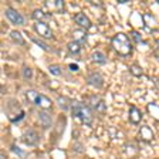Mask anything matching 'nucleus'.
I'll return each instance as SVG.
<instances>
[{
  "label": "nucleus",
  "instance_id": "1",
  "mask_svg": "<svg viewBox=\"0 0 159 159\" xmlns=\"http://www.w3.org/2000/svg\"><path fill=\"white\" fill-rule=\"evenodd\" d=\"M71 114L74 116L81 119V122L87 126L93 125L94 116H93V111L89 107H87L85 104L80 102V101H71Z\"/></svg>",
  "mask_w": 159,
  "mask_h": 159
},
{
  "label": "nucleus",
  "instance_id": "2",
  "mask_svg": "<svg viewBox=\"0 0 159 159\" xmlns=\"http://www.w3.org/2000/svg\"><path fill=\"white\" fill-rule=\"evenodd\" d=\"M112 48L115 50V53H118L119 56H129V54L132 53L131 40L124 33H118L112 39Z\"/></svg>",
  "mask_w": 159,
  "mask_h": 159
},
{
  "label": "nucleus",
  "instance_id": "3",
  "mask_svg": "<svg viewBox=\"0 0 159 159\" xmlns=\"http://www.w3.org/2000/svg\"><path fill=\"white\" fill-rule=\"evenodd\" d=\"M34 30H36V33L39 34L40 37H43V39H53L54 37L53 30L50 29L48 24L43 23V21H36V23H34Z\"/></svg>",
  "mask_w": 159,
  "mask_h": 159
},
{
  "label": "nucleus",
  "instance_id": "4",
  "mask_svg": "<svg viewBox=\"0 0 159 159\" xmlns=\"http://www.w3.org/2000/svg\"><path fill=\"white\" fill-rule=\"evenodd\" d=\"M6 17L7 20H9L10 23L13 24H17V26H23L24 23H26V20H24V17L21 16V14L17 11V10L11 9V7H9V9H6Z\"/></svg>",
  "mask_w": 159,
  "mask_h": 159
},
{
  "label": "nucleus",
  "instance_id": "5",
  "mask_svg": "<svg viewBox=\"0 0 159 159\" xmlns=\"http://www.w3.org/2000/svg\"><path fill=\"white\" fill-rule=\"evenodd\" d=\"M44 9L47 13H61L64 11V2L63 0H50L44 2Z\"/></svg>",
  "mask_w": 159,
  "mask_h": 159
},
{
  "label": "nucleus",
  "instance_id": "6",
  "mask_svg": "<svg viewBox=\"0 0 159 159\" xmlns=\"http://www.w3.org/2000/svg\"><path fill=\"white\" fill-rule=\"evenodd\" d=\"M23 142L29 146H34L39 143V132L34 129H29L23 135Z\"/></svg>",
  "mask_w": 159,
  "mask_h": 159
},
{
  "label": "nucleus",
  "instance_id": "7",
  "mask_svg": "<svg viewBox=\"0 0 159 159\" xmlns=\"http://www.w3.org/2000/svg\"><path fill=\"white\" fill-rule=\"evenodd\" d=\"M87 81H88L89 85L95 87V88H101V87L104 85V77L101 75L99 73H93V74H89L88 78H87Z\"/></svg>",
  "mask_w": 159,
  "mask_h": 159
},
{
  "label": "nucleus",
  "instance_id": "8",
  "mask_svg": "<svg viewBox=\"0 0 159 159\" xmlns=\"http://www.w3.org/2000/svg\"><path fill=\"white\" fill-rule=\"evenodd\" d=\"M74 21H75V24H78L80 27H83V29H89V27H91V20L84 13H77L75 16H74Z\"/></svg>",
  "mask_w": 159,
  "mask_h": 159
},
{
  "label": "nucleus",
  "instance_id": "9",
  "mask_svg": "<svg viewBox=\"0 0 159 159\" xmlns=\"http://www.w3.org/2000/svg\"><path fill=\"white\" fill-rule=\"evenodd\" d=\"M39 122L43 128H50L51 124H53V119H51V115L47 114V111H40L39 112Z\"/></svg>",
  "mask_w": 159,
  "mask_h": 159
},
{
  "label": "nucleus",
  "instance_id": "10",
  "mask_svg": "<svg viewBox=\"0 0 159 159\" xmlns=\"http://www.w3.org/2000/svg\"><path fill=\"white\" fill-rule=\"evenodd\" d=\"M36 107H39V108H41L43 111H46V109H48V108H51V105H53V101L48 98V97H46V95H41L40 94V97H39V99H37V102L34 104Z\"/></svg>",
  "mask_w": 159,
  "mask_h": 159
},
{
  "label": "nucleus",
  "instance_id": "11",
  "mask_svg": "<svg viewBox=\"0 0 159 159\" xmlns=\"http://www.w3.org/2000/svg\"><path fill=\"white\" fill-rule=\"evenodd\" d=\"M141 119H142V112L139 111L136 107H131L129 108V121L132 124H139L141 122Z\"/></svg>",
  "mask_w": 159,
  "mask_h": 159
},
{
  "label": "nucleus",
  "instance_id": "12",
  "mask_svg": "<svg viewBox=\"0 0 159 159\" xmlns=\"http://www.w3.org/2000/svg\"><path fill=\"white\" fill-rule=\"evenodd\" d=\"M91 105H93V108L95 109V111H98L99 114L105 112V109H107L105 102H104L101 98H98V97H93V98H91Z\"/></svg>",
  "mask_w": 159,
  "mask_h": 159
},
{
  "label": "nucleus",
  "instance_id": "13",
  "mask_svg": "<svg viewBox=\"0 0 159 159\" xmlns=\"http://www.w3.org/2000/svg\"><path fill=\"white\" fill-rule=\"evenodd\" d=\"M139 136L143 139V141H146V142H151L153 139V132L152 129L149 128L148 125H143L141 126V129H139Z\"/></svg>",
  "mask_w": 159,
  "mask_h": 159
},
{
  "label": "nucleus",
  "instance_id": "14",
  "mask_svg": "<svg viewBox=\"0 0 159 159\" xmlns=\"http://www.w3.org/2000/svg\"><path fill=\"white\" fill-rule=\"evenodd\" d=\"M10 40H11L13 43H16V44H20V46H24V44H26V41H24L21 33H20V31H17V30L10 31Z\"/></svg>",
  "mask_w": 159,
  "mask_h": 159
},
{
  "label": "nucleus",
  "instance_id": "15",
  "mask_svg": "<svg viewBox=\"0 0 159 159\" xmlns=\"http://www.w3.org/2000/svg\"><path fill=\"white\" fill-rule=\"evenodd\" d=\"M91 60H93V63H95V64H105L107 63L105 54L101 53V51H94V53L91 54Z\"/></svg>",
  "mask_w": 159,
  "mask_h": 159
},
{
  "label": "nucleus",
  "instance_id": "16",
  "mask_svg": "<svg viewBox=\"0 0 159 159\" xmlns=\"http://www.w3.org/2000/svg\"><path fill=\"white\" fill-rule=\"evenodd\" d=\"M31 17H33V19L36 20V21H43V23H46L44 20L48 19V13H46V11H43V10L37 9V10H34V11H33Z\"/></svg>",
  "mask_w": 159,
  "mask_h": 159
},
{
  "label": "nucleus",
  "instance_id": "17",
  "mask_svg": "<svg viewBox=\"0 0 159 159\" xmlns=\"http://www.w3.org/2000/svg\"><path fill=\"white\" fill-rule=\"evenodd\" d=\"M67 48H68V51L71 54H78L80 51H81V43L73 40V41H70V43L67 44Z\"/></svg>",
  "mask_w": 159,
  "mask_h": 159
},
{
  "label": "nucleus",
  "instance_id": "18",
  "mask_svg": "<svg viewBox=\"0 0 159 159\" xmlns=\"http://www.w3.org/2000/svg\"><path fill=\"white\" fill-rule=\"evenodd\" d=\"M39 97H40V94L37 93L36 89H29L26 93V98H27V101H30L31 104H36L37 102V99H39Z\"/></svg>",
  "mask_w": 159,
  "mask_h": 159
},
{
  "label": "nucleus",
  "instance_id": "19",
  "mask_svg": "<svg viewBox=\"0 0 159 159\" xmlns=\"http://www.w3.org/2000/svg\"><path fill=\"white\" fill-rule=\"evenodd\" d=\"M57 102L60 104V107L63 109H71V104H70V99L68 98H66V97H58L57 98Z\"/></svg>",
  "mask_w": 159,
  "mask_h": 159
},
{
  "label": "nucleus",
  "instance_id": "20",
  "mask_svg": "<svg viewBox=\"0 0 159 159\" xmlns=\"http://www.w3.org/2000/svg\"><path fill=\"white\" fill-rule=\"evenodd\" d=\"M148 111L152 114L153 118L159 119V107L158 105H155V104H151V105L148 107Z\"/></svg>",
  "mask_w": 159,
  "mask_h": 159
},
{
  "label": "nucleus",
  "instance_id": "21",
  "mask_svg": "<svg viewBox=\"0 0 159 159\" xmlns=\"http://www.w3.org/2000/svg\"><path fill=\"white\" fill-rule=\"evenodd\" d=\"M48 71L53 75H61V67L58 66V64H51V66L48 67Z\"/></svg>",
  "mask_w": 159,
  "mask_h": 159
},
{
  "label": "nucleus",
  "instance_id": "22",
  "mask_svg": "<svg viewBox=\"0 0 159 159\" xmlns=\"http://www.w3.org/2000/svg\"><path fill=\"white\" fill-rule=\"evenodd\" d=\"M21 73H23V77L27 80H30L31 77H33V70L30 68V67L27 66H23V68H21Z\"/></svg>",
  "mask_w": 159,
  "mask_h": 159
},
{
  "label": "nucleus",
  "instance_id": "23",
  "mask_svg": "<svg viewBox=\"0 0 159 159\" xmlns=\"http://www.w3.org/2000/svg\"><path fill=\"white\" fill-rule=\"evenodd\" d=\"M73 36H74V40L78 41V43H81L80 40H83V41L85 40V33H84V31H74Z\"/></svg>",
  "mask_w": 159,
  "mask_h": 159
},
{
  "label": "nucleus",
  "instance_id": "24",
  "mask_svg": "<svg viewBox=\"0 0 159 159\" xmlns=\"http://www.w3.org/2000/svg\"><path fill=\"white\" fill-rule=\"evenodd\" d=\"M129 71H131V74H132V75H135V77L142 75V70H141V67H138V66H132Z\"/></svg>",
  "mask_w": 159,
  "mask_h": 159
},
{
  "label": "nucleus",
  "instance_id": "25",
  "mask_svg": "<svg viewBox=\"0 0 159 159\" xmlns=\"http://www.w3.org/2000/svg\"><path fill=\"white\" fill-rule=\"evenodd\" d=\"M33 41H34V43H36V44H39V46L41 47V48H43V50H47V51H48V50H50V47L47 46L46 43H43V41H40V40H37V39H33Z\"/></svg>",
  "mask_w": 159,
  "mask_h": 159
},
{
  "label": "nucleus",
  "instance_id": "26",
  "mask_svg": "<svg viewBox=\"0 0 159 159\" xmlns=\"http://www.w3.org/2000/svg\"><path fill=\"white\" fill-rule=\"evenodd\" d=\"M11 151H13V152H16L17 155H20L21 158H24V156H26V152H21V151H20V148H19V146H16V145L11 146Z\"/></svg>",
  "mask_w": 159,
  "mask_h": 159
},
{
  "label": "nucleus",
  "instance_id": "27",
  "mask_svg": "<svg viewBox=\"0 0 159 159\" xmlns=\"http://www.w3.org/2000/svg\"><path fill=\"white\" fill-rule=\"evenodd\" d=\"M132 34L135 36V40H136V41H139V40H141V37H139V34H138V33H132Z\"/></svg>",
  "mask_w": 159,
  "mask_h": 159
},
{
  "label": "nucleus",
  "instance_id": "28",
  "mask_svg": "<svg viewBox=\"0 0 159 159\" xmlns=\"http://www.w3.org/2000/svg\"><path fill=\"white\" fill-rule=\"evenodd\" d=\"M70 67H71V68H73V71H77V68H78V67H77L75 64H73V66H70Z\"/></svg>",
  "mask_w": 159,
  "mask_h": 159
},
{
  "label": "nucleus",
  "instance_id": "29",
  "mask_svg": "<svg viewBox=\"0 0 159 159\" xmlns=\"http://www.w3.org/2000/svg\"><path fill=\"white\" fill-rule=\"evenodd\" d=\"M89 159H91V158H89Z\"/></svg>",
  "mask_w": 159,
  "mask_h": 159
}]
</instances>
